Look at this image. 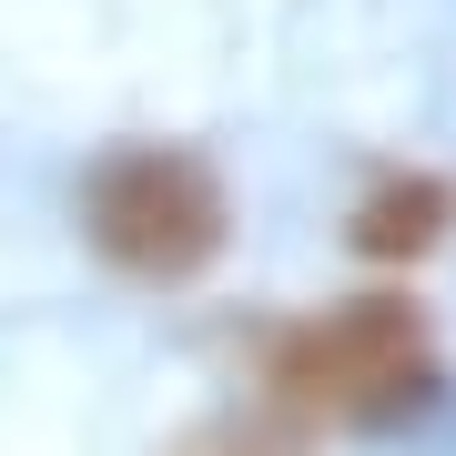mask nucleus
Segmentation results:
<instances>
[{
  "label": "nucleus",
  "instance_id": "nucleus-1",
  "mask_svg": "<svg viewBox=\"0 0 456 456\" xmlns=\"http://www.w3.org/2000/svg\"><path fill=\"white\" fill-rule=\"evenodd\" d=\"M264 386L294 416H345V426H395L436 395V325L416 294H345L264 345Z\"/></svg>",
  "mask_w": 456,
  "mask_h": 456
},
{
  "label": "nucleus",
  "instance_id": "nucleus-3",
  "mask_svg": "<svg viewBox=\"0 0 456 456\" xmlns=\"http://www.w3.org/2000/svg\"><path fill=\"white\" fill-rule=\"evenodd\" d=\"M446 224H456V183H436V173H386L355 213H345V244H355L365 264H416V254L446 244Z\"/></svg>",
  "mask_w": 456,
  "mask_h": 456
},
{
  "label": "nucleus",
  "instance_id": "nucleus-4",
  "mask_svg": "<svg viewBox=\"0 0 456 456\" xmlns=\"http://www.w3.org/2000/svg\"><path fill=\"white\" fill-rule=\"evenodd\" d=\"M183 456H305V446L274 436V426H213V436H193Z\"/></svg>",
  "mask_w": 456,
  "mask_h": 456
},
{
  "label": "nucleus",
  "instance_id": "nucleus-2",
  "mask_svg": "<svg viewBox=\"0 0 456 456\" xmlns=\"http://www.w3.org/2000/svg\"><path fill=\"white\" fill-rule=\"evenodd\" d=\"M82 233L92 254L132 284H193L233 244L224 173L183 142H122L82 173Z\"/></svg>",
  "mask_w": 456,
  "mask_h": 456
}]
</instances>
